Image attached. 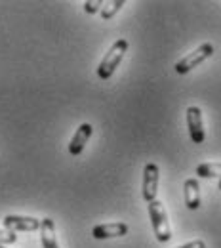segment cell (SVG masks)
<instances>
[{"instance_id": "10", "label": "cell", "mask_w": 221, "mask_h": 248, "mask_svg": "<svg viewBox=\"0 0 221 248\" xmlns=\"http://www.w3.org/2000/svg\"><path fill=\"white\" fill-rule=\"evenodd\" d=\"M185 202H187V208L189 210H198L200 208V186L194 178L185 180Z\"/></svg>"}, {"instance_id": "15", "label": "cell", "mask_w": 221, "mask_h": 248, "mask_svg": "<svg viewBox=\"0 0 221 248\" xmlns=\"http://www.w3.org/2000/svg\"><path fill=\"white\" fill-rule=\"evenodd\" d=\"M179 248H206V243L204 241H192V243H187Z\"/></svg>"}, {"instance_id": "9", "label": "cell", "mask_w": 221, "mask_h": 248, "mask_svg": "<svg viewBox=\"0 0 221 248\" xmlns=\"http://www.w3.org/2000/svg\"><path fill=\"white\" fill-rule=\"evenodd\" d=\"M40 241H42V248H59L58 235H56V223L52 217H44L40 221Z\"/></svg>"}, {"instance_id": "7", "label": "cell", "mask_w": 221, "mask_h": 248, "mask_svg": "<svg viewBox=\"0 0 221 248\" xmlns=\"http://www.w3.org/2000/svg\"><path fill=\"white\" fill-rule=\"evenodd\" d=\"M130 227L122 221H115V223H101L95 225L92 229V235L97 241H105V239H117V237H124Z\"/></svg>"}, {"instance_id": "6", "label": "cell", "mask_w": 221, "mask_h": 248, "mask_svg": "<svg viewBox=\"0 0 221 248\" xmlns=\"http://www.w3.org/2000/svg\"><path fill=\"white\" fill-rule=\"evenodd\" d=\"M4 227L12 233H17V231H25V233H31L40 229V219L29 216H6L2 219Z\"/></svg>"}, {"instance_id": "4", "label": "cell", "mask_w": 221, "mask_h": 248, "mask_svg": "<svg viewBox=\"0 0 221 248\" xmlns=\"http://www.w3.org/2000/svg\"><path fill=\"white\" fill-rule=\"evenodd\" d=\"M158 180H160V172H158V166L149 162L145 168H143V187H141V195L147 202H153L157 201V193H158Z\"/></svg>"}, {"instance_id": "2", "label": "cell", "mask_w": 221, "mask_h": 248, "mask_svg": "<svg viewBox=\"0 0 221 248\" xmlns=\"http://www.w3.org/2000/svg\"><path fill=\"white\" fill-rule=\"evenodd\" d=\"M149 206V217L153 221V229L157 235L158 243H168L172 239V229L168 223V212L160 201H153L147 204Z\"/></svg>"}, {"instance_id": "1", "label": "cell", "mask_w": 221, "mask_h": 248, "mask_svg": "<svg viewBox=\"0 0 221 248\" xmlns=\"http://www.w3.org/2000/svg\"><path fill=\"white\" fill-rule=\"evenodd\" d=\"M126 50H128V40H124V38H118V40L109 48V52L105 54V58L101 60L99 67H97V77H99L101 80H107V78L113 77V73L118 69V65L122 62Z\"/></svg>"}, {"instance_id": "17", "label": "cell", "mask_w": 221, "mask_h": 248, "mask_svg": "<svg viewBox=\"0 0 221 248\" xmlns=\"http://www.w3.org/2000/svg\"><path fill=\"white\" fill-rule=\"evenodd\" d=\"M0 248H6V247H0Z\"/></svg>"}, {"instance_id": "5", "label": "cell", "mask_w": 221, "mask_h": 248, "mask_svg": "<svg viewBox=\"0 0 221 248\" xmlns=\"http://www.w3.org/2000/svg\"><path fill=\"white\" fill-rule=\"evenodd\" d=\"M187 128H189V136L192 143L200 145L206 140V132H204V121H202V111L196 105H191L187 109Z\"/></svg>"}, {"instance_id": "8", "label": "cell", "mask_w": 221, "mask_h": 248, "mask_svg": "<svg viewBox=\"0 0 221 248\" xmlns=\"http://www.w3.org/2000/svg\"><path fill=\"white\" fill-rule=\"evenodd\" d=\"M92 132H94L92 124H88V123L80 124L78 130H76V134L73 136V140H71V143H69V153H71L73 156L80 155V153L84 151L88 140L92 138Z\"/></svg>"}, {"instance_id": "14", "label": "cell", "mask_w": 221, "mask_h": 248, "mask_svg": "<svg viewBox=\"0 0 221 248\" xmlns=\"http://www.w3.org/2000/svg\"><path fill=\"white\" fill-rule=\"evenodd\" d=\"M103 4H105L103 0H88V2H84V12L86 14H95L103 8Z\"/></svg>"}, {"instance_id": "11", "label": "cell", "mask_w": 221, "mask_h": 248, "mask_svg": "<svg viewBox=\"0 0 221 248\" xmlns=\"http://www.w3.org/2000/svg\"><path fill=\"white\" fill-rule=\"evenodd\" d=\"M198 178H221V162H204L196 166Z\"/></svg>"}, {"instance_id": "3", "label": "cell", "mask_w": 221, "mask_h": 248, "mask_svg": "<svg viewBox=\"0 0 221 248\" xmlns=\"http://www.w3.org/2000/svg\"><path fill=\"white\" fill-rule=\"evenodd\" d=\"M214 54V46L212 44H200L196 50H192L191 54H187L183 60H179V62L176 63V73L177 75H185V73H189L191 69H194V67H198L200 63H204L210 56Z\"/></svg>"}, {"instance_id": "13", "label": "cell", "mask_w": 221, "mask_h": 248, "mask_svg": "<svg viewBox=\"0 0 221 248\" xmlns=\"http://www.w3.org/2000/svg\"><path fill=\"white\" fill-rule=\"evenodd\" d=\"M17 241V235L8 231V229H0V247H6V245H14Z\"/></svg>"}, {"instance_id": "16", "label": "cell", "mask_w": 221, "mask_h": 248, "mask_svg": "<svg viewBox=\"0 0 221 248\" xmlns=\"http://www.w3.org/2000/svg\"><path fill=\"white\" fill-rule=\"evenodd\" d=\"M220 189H221V180H220Z\"/></svg>"}, {"instance_id": "12", "label": "cell", "mask_w": 221, "mask_h": 248, "mask_svg": "<svg viewBox=\"0 0 221 248\" xmlns=\"http://www.w3.org/2000/svg\"><path fill=\"white\" fill-rule=\"evenodd\" d=\"M122 6H124V0H111V2H105L103 8H101V17H103V19H111Z\"/></svg>"}]
</instances>
